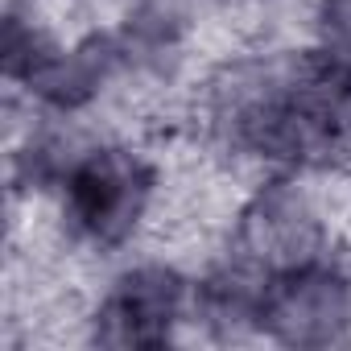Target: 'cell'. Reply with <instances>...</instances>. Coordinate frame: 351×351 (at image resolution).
Instances as JSON below:
<instances>
[{
	"instance_id": "7",
	"label": "cell",
	"mask_w": 351,
	"mask_h": 351,
	"mask_svg": "<svg viewBox=\"0 0 351 351\" xmlns=\"http://www.w3.org/2000/svg\"><path fill=\"white\" fill-rule=\"evenodd\" d=\"M265 285H269V277L232 252L228 261H219L215 269H207L195 281L191 322H199L219 343H232V339H244V335H261Z\"/></svg>"
},
{
	"instance_id": "10",
	"label": "cell",
	"mask_w": 351,
	"mask_h": 351,
	"mask_svg": "<svg viewBox=\"0 0 351 351\" xmlns=\"http://www.w3.org/2000/svg\"><path fill=\"white\" fill-rule=\"evenodd\" d=\"M310 50L351 87V0H318Z\"/></svg>"
},
{
	"instance_id": "2",
	"label": "cell",
	"mask_w": 351,
	"mask_h": 351,
	"mask_svg": "<svg viewBox=\"0 0 351 351\" xmlns=\"http://www.w3.org/2000/svg\"><path fill=\"white\" fill-rule=\"evenodd\" d=\"M58 211L66 232L95 248H124L157 199V165L132 145H83L58 182Z\"/></svg>"
},
{
	"instance_id": "8",
	"label": "cell",
	"mask_w": 351,
	"mask_h": 351,
	"mask_svg": "<svg viewBox=\"0 0 351 351\" xmlns=\"http://www.w3.org/2000/svg\"><path fill=\"white\" fill-rule=\"evenodd\" d=\"M186 0H132L124 21L112 29L128 71H165L186 42Z\"/></svg>"
},
{
	"instance_id": "3",
	"label": "cell",
	"mask_w": 351,
	"mask_h": 351,
	"mask_svg": "<svg viewBox=\"0 0 351 351\" xmlns=\"http://www.w3.org/2000/svg\"><path fill=\"white\" fill-rule=\"evenodd\" d=\"M261 335L277 347L322 351L351 339V273L326 252L273 273L261 306Z\"/></svg>"
},
{
	"instance_id": "9",
	"label": "cell",
	"mask_w": 351,
	"mask_h": 351,
	"mask_svg": "<svg viewBox=\"0 0 351 351\" xmlns=\"http://www.w3.org/2000/svg\"><path fill=\"white\" fill-rule=\"evenodd\" d=\"M54 50V38L17 5H9L5 13V42H0V66H5L9 87H25L34 79V71L46 62V54Z\"/></svg>"
},
{
	"instance_id": "5",
	"label": "cell",
	"mask_w": 351,
	"mask_h": 351,
	"mask_svg": "<svg viewBox=\"0 0 351 351\" xmlns=\"http://www.w3.org/2000/svg\"><path fill=\"white\" fill-rule=\"evenodd\" d=\"M232 252L261 269L265 277L326 256V223L314 199L306 195L302 178L269 173L244 199L232 232Z\"/></svg>"
},
{
	"instance_id": "1",
	"label": "cell",
	"mask_w": 351,
	"mask_h": 351,
	"mask_svg": "<svg viewBox=\"0 0 351 351\" xmlns=\"http://www.w3.org/2000/svg\"><path fill=\"white\" fill-rule=\"evenodd\" d=\"M211 141L269 173H326L351 161V87L314 50L219 66L203 95Z\"/></svg>"
},
{
	"instance_id": "6",
	"label": "cell",
	"mask_w": 351,
	"mask_h": 351,
	"mask_svg": "<svg viewBox=\"0 0 351 351\" xmlns=\"http://www.w3.org/2000/svg\"><path fill=\"white\" fill-rule=\"evenodd\" d=\"M120 71H128V62H124L116 34H87L71 46L54 42V50L46 54V62L34 71V79L21 91L42 112L66 120V116L87 112Z\"/></svg>"
},
{
	"instance_id": "4",
	"label": "cell",
	"mask_w": 351,
	"mask_h": 351,
	"mask_svg": "<svg viewBox=\"0 0 351 351\" xmlns=\"http://www.w3.org/2000/svg\"><path fill=\"white\" fill-rule=\"evenodd\" d=\"M195 310V281L173 265L145 261L124 269L91 310V343L99 347H165Z\"/></svg>"
}]
</instances>
